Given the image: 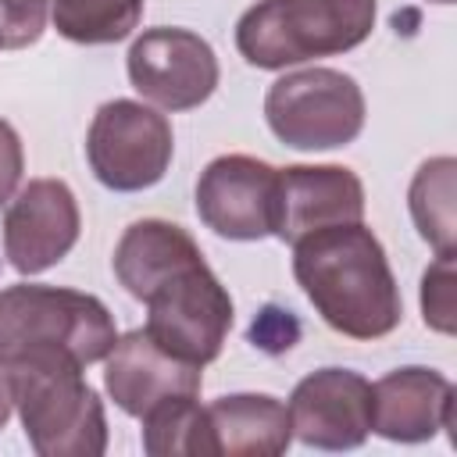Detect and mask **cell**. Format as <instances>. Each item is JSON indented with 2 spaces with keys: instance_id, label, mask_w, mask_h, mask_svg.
<instances>
[{
  "instance_id": "obj_10",
  "label": "cell",
  "mask_w": 457,
  "mask_h": 457,
  "mask_svg": "<svg viewBox=\"0 0 457 457\" xmlns=\"http://www.w3.org/2000/svg\"><path fill=\"white\" fill-rule=\"evenodd\" d=\"M293 436L318 450H353L371 432V382L350 368H321L289 396Z\"/></svg>"
},
{
  "instance_id": "obj_20",
  "label": "cell",
  "mask_w": 457,
  "mask_h": 457,
  "mask_svg": "<svg viewBox=\"0 0 457 457\" xmlns=\"http://www.w3.org/2000/svg\"><path fill=\"white\" fill-rule=\"evenodd\" d=\"M46 29V0H0V46L21 50Z\"/></svg>"
},
{
  "instance_id": "obj_8",
  "label": "cell",
  "mask_w": 457,
  "mask_h": 457,
  "mask_svg": "<svg viewBox=\"0 0 457 457\" xmlns=\"http://www.w3.org/2000/svg\"><path fill=\"white\" fill-rule=\"evenodd\" d=\"M129 79L164 111H193L218 86V57L189 29H146L129 46Z\"/></svg>"
},
{
  "instance_id": "obj_2",
  "label": "cell",
  "mask_w": 457,
  "mask_h": 457,
  "mask_svg": "<svg viewBox=\"0 0 457 457\" xmlns=\"http://www.w3.org/2000/svg\"><path fill=\"white\" fill-rule=\"evenodd\" d=\"M293 275L325 325L350 339H382L403 318L386 250L361 221L328 225L296 239Z\"/></svg>"
},
{
  "instance_id": "obj_11",
  "label": "cell",
  "mask_w": 457,
  "mask_h": 457,
  "mask_svg": "<svg viewBox=\"0 0 457 457\" xmlns=\"http://www.w3.org/2000/svg\"><path fill=\"white\" fill-rule=\"evenodd\" d=\"M79 204L61 179H32L4 214V253L14 271L54 268L79 239Z\"/></svg>"
},
{
  "instance_id": "obj_23",
  "label": "cell",
  "mask_w": 457,
  "mask_h": 457,
  "mask_svg": "<svg viewBox=\"0 0 457 457\" xmlns=\"http://www.w3.org/2000/svg\"><path fill=\"white\" fill-rule=\"evenodd\" d=\"M439 4H450V0H439Z\"/></svg>"
},
{
  "instance_id": "obj_21",
  "label": "cell",
  "mask_w": 457,
  "mask_h": 457,
  "mask_svg": "<svg viewBox=\"0 0 457 457\" xmlns=\"http://www.w3.org/2000/svg\"><path fill=\"white\" fill-rule=\"evenodd\" d=\"M25 171V154H21V139L18 132L0 118V204H7L21 182Z\"/></svg>"
},
{
  "instance_id": "obj_6",
  "label": "cell",
  "mask_w": 457,
  "mask_h": 457,
  "mask_svg": "<svg viewBox=\"0 0 457 457\" xmlns=\"http://www.w3.org/2000/svg\"><path fill=\"white\" fill-rule=\"evenodd\" d=\"M268 129L296 150L346 146L364 129V93L336 68H303L275 79L264 96Z\"/></svg>"
},
{
  "instance_id": "obj_4",
  "label": "cell",
  "mask_w": 457,
  "mask_h": 457,
  "mask_svg": "<svg viewBox=\"0 0 457 457\" xmlns=\"http://www.w3.org/2000/svg\"><path fill=\"white\" fill-rule=\"evenodd\" d=\"M118 332L111 311L79 289L57 286H7L0 289V364L36 353L96 364L111 353Z\"/></svg>"
},
{
  "instance_id": "obj_15",
  "label": "cell",
  "mask_w": 457,
  "mask_h": 457,
  "mask_svg": "<svg viewBox=\"0 0 457 457\" xmlns=\"http://www.w3.org/2000/svg\"><path fill=\"white\" fill-rule=\"evenodd\" d=\"M214 450L228 457H278L293 439L289 411L268 393H232L207 407Z\"/></svg>"
},
{
  "instance_id": "obj_13",
  "label": "cell",
  "mask_w": 457,
  "mask_h": 457,
  "mask_svg": "<svg viewBox=\"0 0 457 457\" xmlns=\"http://www.w3.org/2000/svg\"><path fill=\"white\" fill-rule=\"evenodd\" d=\"M104 386L125 414L143 418L168 396L200 393V364L168 353L146 328H132L114 339L104 368Z\"/></svg>"
},
{
  "instance_id": "obj_3",
  "label": "cell",
  "mask_w": 457,
  "mask_h": 457,
  "mask_svg": "<svg viewBox=\"0 0 457 457\" xmlns=\"http://www.w3.org/2000/svg\"><path fill=\"white\" fill-rule=\"evenodd\" d=\"M11 396L25 439L39 457H100L107 450V418L82 364L57 353H36L7 364Z\"/></svg>"
},
{
  "instance_id": "obj_17",
  "label": "cell",
  "mask_w": 457,
  "mask_h": 457,
  "mask_svg": "<svg viewBox=\"0 0 457 457\" xmlns=\"http://www.w3.org/2000/svg\"><path fill=\"white\" fill-rule=\"evenodd\" d=\"M453 171L457 161L453 157H432L418 168L414 182H411V218L421 232V239L436 250V253H453Z\"/></svg>"
},
{
  "instance_id": "obj_16",
  "label": "cell",
  "mask_w": 457,
  "mask_h": 457,
  "mask_svg": "<svg viewBox=\"0 0 457 457\" xmlns=\"http://www.w3.org/2000/svg\"><path fill=\"white\" fill-rule=\"evenodd\" d=\"M143 450L150 457H214V432L196 393L168 396L143 414Z\"/></svg>"
},
{
  "instance_id": "obj_5",
  "label": "cell",
  "mask_w": 457,
  "mask_h": 457,
  "mask_svg": "<svg viewBox=\"0 0 457 457\" xmlns=\"http://www.w3.org/2000/svg\"><path fill=\"white\" fill-rule=\"evenodd\" d=\"M375 0H257L236 25V50L253 68H289L361 46Z\"/></svg>"
},
{
  "instance_id": "obj_1",
  "label": "cell",
  "mask_w": 457,
  "mask_h": 457,
  "mask_svg": "<svg viewBox=\"0 0 457 457\" xmlns=\"http://www.w3.org/2000/svg\"><path fill=\"white\" fill-rule=\"evenodd\" d=\"M118 282L146 303V332L189 364H211L232 328V296L182 225L143 218L114 246Z\"/></svg>"
},
{
  "instance_id": "obj_9",
  "label": "cell",
  "mask_w": 457,
  "mask_h": 457,
  "mask_svg": "<svg viewBox=\"0 0 457 457\" xmlns=\"http://www.w3.org/2000/svg\"><path fill=\"white\" fill-rule=\"evenodd\" d=\"M275 182L278 168L257 157H214L196 182V214L225 239H264L275 225Z\"/></svg>"
},
{
  "instance_id": "obj_19",
  "label": "cell",
  "mask_w": 457,
  "mask_h": 457,
  "mask_svg": "<svg viewBox=\"0 0 457 457\" xmlns=\"http://www.w3.org/2000/svg\"><path fill=\"white\" fill-rule=\"evenodd\" d=\"M421 314L425 325L450 336L453 332V253H436L421 278Z\"/></svg>"
},
{
  "instance_id": "obj_14",
  "label": "cell",
  "mask_w": 457,
  "mask_h": 457,
  "mask_svg": "<svg viewBox=\"0 0 457 457\" xmlns=\"http://www.w3.org/2000/svg\"><path fill=\"white\" fill-rule=\"evenodd\" d=\"M371 428L393 443H425L453 428V386L432 368H396L371 386Z\"/></svg>"
},
{
  "instance_id": "obj_22",
  "label": "cell",
  "mask_w": 457,
  "mask_h": 457,
  "mask_svg": "<svg viewBox=\"0 0 457 457\" xmlns=\"http://www.w3.org/2000/svg\"><path fill=\"white\" fill-rule=\"evenodd\" d=\"M11 407H14V396H11V378H7V368L0 364V428L7 425L11 418Z\"/></svg>"
},
{
  "instance_id": "obj_18",
  "label": "cell",
  "mask_w": 457,
  "mask_h": 457,
  "mask_svg": "<svg viewBox=\"0 0 457 457\" xmlns=\"http://www.w3.org/2000/svg\"><path fill=\"white\" fill-rule=\"evenodd\" d=\"M50 14L64 39L96 46L125 39L143 18V0H50Z\"/></svg>"
},
{
  "instance_id": "obj_12",
  "label": "cell",
  "mask_w": 457,
  "mask_h": 457,
  "mask_svg": "<svg viewBox=\"0 0 457 457\" xmlns=\"http://www.w3.org/2000/svg\"><path fill=\"white\" fill-rule=\"evenodd\" d=\"M361 218H364V186L350 168L343 164L278 168L271 236H278L282 243L293 246L307 232Z\"/></svg>"
},
{
  "instance_id": "obj_7",
  "label": "cell",
  "mask_w": 457,
  "mask_h": 457,
  "mask_svg": "<svg viewBox=\"0 0 457 457\" xmlns=\"http://www.w3.org/2000/svg\"><path fill=\"white\" fill-rule=\"evenodd\" d=\"M171 125L139 100H107L86 132L93 175L114 193H136L164 179L171 164Z\"/></svg>"
}]
</instances>
